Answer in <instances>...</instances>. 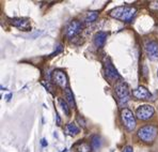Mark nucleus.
Returning a JSON list of instances; mask_svg holds the SVG:
<instances>
[{"mask_svg": "<svg viewBox=\"0 0 158 152\" xmlns=\"http://www.w3.org/2000/svg\"><path fill=\"white\" fill-rule=\"evenodd\" d=\"M97 17H98V13H97L96 11H91V12H89L87 14L85 20V23H93L97 20Z\"/></svg>", "mask_w": 158, "mask_h": 152, "instance_id": "obj_17", "label": "nucleus"}, {"mask_svg": "<svg viewBox=\"0 0 158 152\" xmlns=\"http://www.w3.org/2000/svg\"><path fill=\"white\" fill-rule=\"evenodd\" d=\"M65 98L66 101L69 102V104L71 105V107H75V100H74V94L72 92V90L69 88L65 89Z\"/></svg>", "mask_w": 158, "mask_h": 152, "instance_id": "obj_16", "label": "nucleus"}, {"mask_svg": "<svg viewBox=\"0 0 158 152\" xmlns=\"http://www.w3.org/2000/svg\"><path fill=\"white\" fill-rule=\"evenodd\" d=\"M136 14H137L136 8L129 6H122V7H117L115 9L111 10L109 15L111 17L115 18V20H121V22L129 23L131 22Z\"/></svg>", "mask_w": 158, "mask_h": 152, "instance_id": "obj_1", "label": "nucleus"}, {"mask_svg": "<svg viewBox=\"0 0 158 152\" xmlns=\"http://www.w3.org/2000/svg\"><path fill=\"white\" fill-rule=\"evenodd\" d=\"M102 146V139L98 135H94L91 140V147L94 151H98Z\"/></svg>", "mask_w": 158, "mask_h": 152, "instance_id": "obj_15", "label": "nucleus"}, {"mask_svg": "<svg viewBox=\"0 0 158 152\" xmlns=\"http://www.w3.org/2000/svg\"><path fill=\"white\" fill-rule=\"evenodd\" d=\"M77 121L79 122V124L81 125L82 128H85V119L82 118V117L80 116V115H78L77 116Z\"/></svg>", "mask_w": 158, "mask_h": 152, "instance_id": "obj_19", "label": "nucleus"}, {"mask_svg": "<svg viewBox=\"0 0 158 152\" xmlns=\"http://www.w3.org/2000/svg\"><path fill=\"white\" fill-rule=\"evenodd\" d=\"M105 74H106V77L109 79V80H117V79H121L117 69L113 67V64L111 63L109 60L105 62Z\"/></svg>", "mask_w": 158, "mask_h": 152, "instance_id": "obj_10", "label": "nucleus"}, {"mask_svg": "<svg viewBox=\"0 0 158 152\" xmlns=\"http://www.w3.org/2000/svg\"><path fill=\"white\" fill-rule=\"evenodd\" d=\"M138 137L146 144H152L158 135V127L154 124H148L140 128L137 132Z\"/></svg>", "mask_w": 158, "mask_h": 152, "instance_id": "obj_2", "label": "nucleus"}, {"mask_svg": "<svg viewBox=\"0 0 158 152\" xmlns=\"http://www.w3.org/2000/svg\"><path fill=\"white\" fill-rule=\"evenodd\" d=\"M42 146H44V147H45V146H47V142H46V139H42Z\"/></svg>", "mask_w": 158, "mask_h": 152, "instance_id": "obj_23", "label": "nucleus"}, {"mask_svg": "<svg viewBox=\"0 0 158 152\" xmlns=\"http://www.w3.org/2000/svg\"><path fill=\"white\" fill-rule=\"evenodd\" d=\"M81 29H82V24L78 20H73L66 27V37L73 38L81 31Z\"/></svg>", "mask_w": 158, "mask_h": 152, "instance_id": "obj_9", "label": "nucleus"}, {"mask_svg": "<svg viewBox=\"0 0 158 152\" xmlns=\"http://www.w3.org/2000/svg\"><path fill=\"white\" fill-rule=\"evenodd\" d=\"M132 97L138 100H148L152 98V93L143 86H139L135 90H132Z\"/></svg>", "mask_w": 158, "mask_h": 152, "instance_id": "obj_11", "label": "nucleus"}, {"mask_svg": "<svg viewBox=\"0 0 158 152\" xmlns=\"http://www.w3.org/2000/svg\"><path fill=\"white\" fill-rule=\"evenodd\" d=\"M121 119L124 127L128 131H134L136 128V117L128 108H123L121 111Z\"/></svg>", "mask_w": 158, "mask_h": 152, "instance_id": "obj_4", "label": "nucleus"}, {"mask_svg": "<svg viewBox=\"0 0 158 152\" xmlns=\"http://www.w3.org/2000/svg\"><path fill=\"white\" fill-rule=\"evenodd\" d=\"M114 91L120 104H125L129 100V98H131V91H129L128 85L123 79H118L115 83Z\"/></svg>", "mask_w": 158, "mask_h": 152, "instance_id": "obj_3", "label": "nucleus"}, {"mask_svg": "<svg viewBox=\"0 0 158 152\" xmlns=\"http://www.w3.org/2000/svg\"><path fill=\"white\" fill-rule=\"evenodd\" d=\"M52 79L56 85H58L59 87H61L63 89L64 88L66 89L67 77H66V74L64 73L63 71H61V70H55L52 74Z\"/></svg>", "mask_w": 158, "mask_h": 152, "instance_id": "obj_6", "label": "nucleus"}, {"mask_svg": "<svg viewBox=\"0 0 158 152\" xmlns=\"http://www.w3.org/2000/svg\"><path fill=\"white\" fill-rule=\"evenodd\" d=\"M145 51L151 60H158V42L155 40L146 42Z\"/></svg>", "mask_w": 158, "mask_h": 152, "instance_id": "obj_7", "label": "nucleus"}, {"mask_svg": "<svg viewBox=\"0 0 158 152\" xmlns=\"http://www.w3.org/2000/svg\"><path fill=\"white\" fill-rule=\"evenodd\" d=\"M107 40V33L104 31H99L95 34L94 37V44L96 47H103L106 43Z\"/></svg>", "mask_w": 158, "mask_h": 152, "instance_id": "obj_12", "label": "nucleus"}, {"mask_svg": "<svg viewBox=\"0 0 158 152\" xmlns=\"http://www.w3.org/2000/svg\"><path fill=\"white\" fill-rule=\"evenodd\" d=\"M62 50H63V47H62V44H59V45H58V50L52 54V56H56L58 53H60V51H62Z\"/></svg>", "mask_w": 158, "mask_h": 152, "instance_id": "obj_22", "label": "nucleus"}, {"mask_svg": "<svg viewBox=\"0 0 158 152\" xmlns=\"http://www.w3.org/2000/svg\"><path fill=\"white\" fill-rule=\"evenodd\" d=\"M154 113H155V109L152 105H148V104H145V105H141L137 108L136 111V116L138 119L140 120H148L151 119L153 116H154Z\"/></svg>", "mask_w": 158, "mask_h": 152, "instance_id": "obj_5", "label": "nucleus"}, {"mask_svg": "<svg viewBox=\"0 0 158 152\" xmlns=\"http://www.w3.org/2000/svg\"><path fill=\"white\" fill-rule=\"evenodd\" d=\"M10 23L14 27L18 28V29L23 30V31H29L31 29V24H30V20L28 18H24V17L11 18Z\"/></svg>", "mask_w": 158, "mask_h": 152, "instance_id": "obj_8", "label": "nucleus"}, {"mask_svg": "<svg viewBox=\"0 0 158 152\" xmlns=\"http://www.w3.org/2000/svg\"><path fill=\"white\" fill-rule=\"evenodd\" d=\"M157 76H158V71H157Z\"/></svg>", "mask_w": 158, "mask_h": 152, "instance_id": "obj_24", "label": "nucleus"}, {"mask_svg": "<svg viewBox=\"0 0 158 152\" xmlns=\"http://www.w3.org/2000/svg\"><path fill=\"white\" fill-rule=\"evenodd\" d=\"M122 152H134V149H132L131 146H126L124 149H123Z\"/></svg>", "mask_w": 158, "mask_h": 152, "instance_id": "obj_21", "label": "nucleus"}, {"mask_svg": "<svg viewBox=\"0 0 158 152\" xmlns=\"http://www.w3.org/2000/svg\"><path fill=\"white\" fill-rule=\"evenodd\" d=\"M74 149H75L76 152H90L92 147L89 144H87V142L82 141V142H79V144H76L74 146Z\"/></svg>", "mask_w": 158, "mask_h": 152, "instance_id": "obj_14", "label": "nucleus"}, {"mask_svg": "<svg viewBox=\"0 0 158 152\" xmlns=\"http://www.w3.org/2000/svg\"><path fill=\"white\" fill-rule=\"evenodd\" d=\"M59 104H60V106H61V108H62V111H64V114L66 115V116H69V105H67V103L64 101L63 99H59Z\"/></svg>", "mask_w": 158, "mask_h": 152, "instance_id": "obj_18", "label": "nucleus"}, {"mask_svg": "<svg viewBox=\"0 0 158 152\" xmlns=\"http://www.w3.org/2000/svg\"><path fill=\"white\" fill-rule=\"evenodd\" d=\"M150 8L152 9V10H154V11L158 10V1L151 2V4H150Z\"/></svg>", "mask_w": 158, "mask_h": 152, "instance_id": "obj_20", "label": "nucleus"}, {"mask_svg": "<svg viewBox=\"0 0 158 152\" xmlns=\"http://www.w3.org/2000/svg\"><path fill=\"white\" fill-rule=\"evenodd\" d=\"M65 132L69 136H76L79 133V128L75 123L71 122V123H67L65 125Z\"/></svg>", "mask_w": 158, "mask_h": 152, "instance_id": "obj_13", "label": "nucleus"}]
</instances>
